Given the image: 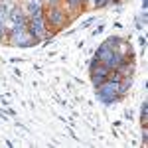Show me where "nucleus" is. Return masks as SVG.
Here are the masks:
<instances>
[{
    "instance_id": "f257e3e1",
    "label": "nucleus",
    "mask_w": 148,
    "mask_h": 148,
    "mask_svg": "<svg viewBox=\"0 0 148 148\" xmlns=\"http://www.w3.org/2000/svg\"><path fill=\"white\" fill-rule=\"evenodd\" d=\"M44 20H46L47 32H49L51 36L63 32L69 24L73 22L71 16L67 14V10H65L61 4H56V6H44Z\"/></svg>"
},
{
    "instance_id": "f03ea898",
    "label": "nucleus",
    "mask_w": 148,
    "mask_h": 148,
    "mask_svg": "<svg viewBox=\"0 0 148 148\" xmlns=\"http://www.w3.org/2000/svg\"><path fill=\"white\" fill-rule=\"evenodd\" d=\"M28 32H30V36L34 38V42L38 44V42H49L53 36L47 32V26H46V20H44V10L36 12V14H32V16H28Z\"/></svg>"
},
{
    "instance_id": "7ed1b4c3",
    "label": "nucleus",
    "mask_w": 148,
    "mask_h": 148,
    "mask_svg": "<svg viewBox=\"0 0 148 148\" xmlns=\"http://www.w3.org/2000/svg\"><path fill=\"white\" fill-rule=\"evenodd\" d=\"M6 44H12V46H36L34 38L30 36L28 28L26 26H10L8 32H6Z\"/></svg>"
},
{
    "instance_id": "20e7f679",
    "label": "nucleus",
    "mask_w": 148,
    "mask_h": 148,
    "mask_svg": "<svg viewBox=\"0 0 148 148\" xmlns=\"http://www.w3.org/2000/svg\"><path fill=\"white\" fill-rule=\"evenodd\" d=\"M97 89V97L99 101L105 103V105H113V103L121 101V93H119V83H113V81H105L103 85L95 87Z\"/></svg>"
},
{
    "instance_id": "39448f33",
    "label": "nucleus",
    "mask_w": 148,
    "mask_h": 148,
    "mask_svg": "<svg viewBox=\"0 0 148 148\" xmlns=\"http://www.w3.org/2000/svg\"><path fill=\"white\" fill-rule=\"evenodd\" d=\"M89 73H91V83H93V87H99V85H103V83L107 81L109 67H107L105 63H101V61L93 59L91 63H89Z\"/></svg>"
},
{
    "instance_id": "423d86ee",
    "label": "nucleus",
    "mask_w": 148,
    "mask_h": 148,
    "mask_svg": "<svg viewBox=\"0 0 148 148\" xmlns=\"http://www.w3.org/2000/svg\"><path fill=\"white\" fill-rule=\"evenodd\" d=\"M148 125V103H142L140 107V126Z\"/></svg>"
},
{
    "instance_id": "0eeeda50",
    "label": "nucleus",
    "mask_w": 148,
    "mask_h": 148,
    "mask_svg": "<svg viewBox=\"0 0 148 148\" xmlns=\"http://www.w3.org/2000/svg\"><path fill=\"white\" fill-rule=\"evenodd\" d=\"M144 24H146V12L142 10V14L138 16V20H136V28H144Z\"/></svg>"
},
{
    "instance_id": "6e6552de",
    "label": "nucleus",
    "mask_w": 148,
    "mask_h": 148,
    "mask_svg": "<svg viewBox=\"0 0 148 148\" xmlns=\"http://www.w3.org/2000/svg\"><path fill=\"white\" fill-rule=\"evenodd\" d=\"M142 142H144V144H148V125L142 126Z\"/></svg>"
},
{
    "instance_id": "1a4fd4ad",
    "label": "nucleus",
    "mask_w": 148,
    "mask_h": 148,
    "mask_svg": "<svg viewBox=\"0 0 148 148\" xmlns=\"http://www.w3.org/2000/svg\"><path fill=\"white\" fill-rule=\"evenodd\" d=\"M93 22H95V18H89V20H87V22L83 24V28H89V26H91Z\"/></svg>"
}]
</instances>
